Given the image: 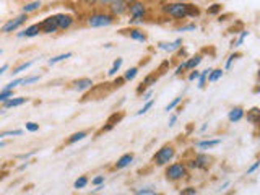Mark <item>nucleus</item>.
<instances>
[{"label": "nucleus", "mask_w": 260, "mask_h": 195, "mask_svg": "<svg viewBox=\"0 0 260 195\" xmlns=\"http://www.w3.org/2000/svg\"><path fill=\"white\" fill-rule=\"evenodd\" d=\"M162 12H165L169 18L174 20H184L190 18V16L199 15V8L190 4H182V2H171L162 5Z\"/></svg>", "instance_id": "f257e3e1"}, {"label": "nucleus", "mask_w": 260, "mask_h": 195, "mask_svg": "<svg viewBox=\"0 0 260 195\" xmlns=\"http://www.w3.org/2000/svg\"><path fill=\"white\" fill-rule=\"evenodd\" d=\"M174 156H176L174 145H165V146H161L156 153H154L153 161H154V165H156V166H166L174 159Z\"/></svg>", "instance_id": "f03ea898"}, {"label": "nucleus", "mask_w": 260, "mask_h": 195, "mask_svg": "<svg viewBox=\"0 0 260 195\" xmlns=\"http://www.w3.org/2000/svg\"><path fill=\"white\" fill-rule=\"evenodd\" d=\"M116 20V16H112L111 13H104V12H98V13H93L88 16V26L91 28H104V26H111Z\"/></svg>", "instance_id": "7ed1b4c3"}, {"label": "nucleus", "mask_w": 260, "mask_h": 195, "mask_svg": "<svg viewBox=\"0 0 260 195\" xmlns=\"http://www.w3.org/2000/svg\"><path fill=\"white\" fill-rule=\"evenodd\" d=\"M187 177V166L185 162H173L166 168V179L171 182L182 181Z\"/></svg>", "instance_id": "20e7f679"}, {"label": "nucleus", "mask_w": 260, "mask_h": 195, "mask_svg": "<svg viewBox=\"0 0 260 195\" xmlns=\"http://www.w3.org/2000/svg\"><path fill=\"white\" fill-rule=\"evenodd\" d=\"M146 5L142 2H132L128 5V13H130V24H137V23H143L146 18Z\"/></svg>", "instance_id": "39448f33"}, {"label": "nucleus", "mask_w": 260, "mask_h": 195, "mask_svg": "<svg viewBox=\"0 0 260 195\" xmlns=\"http://www.w3.org/2000/svg\"><path fill=\"white\" fill-rule=\"evenodd\" d=\"M26 20H28V15H24V13H21L20 16H16V18H13V20H8L2 26V32H13V31H16L20 26H23V24L26 23Z\"/></svg>", "instance_id": "423d86ee"}, {"label": "nucleus", "mask_w": 260, "mask_h": 195, "mask_svg": "<svg viewBox=\"0 0 260 195\" xmlns=\"http://www.w3.org/2000/svg\"><path fill=\"white\" fill-rule=\"evenodd\" d=\"M202 60H203V57H202L200 54L193 55V57H190V59H187L184 63L179 65V67L176 69V72H174V73H176V75H181V73H182L184 70H193V69H197Z\"/></svg>", "instance_id": "0eeeda50"}, {"label": "nucleus", "mask_w": 260, "mask_h": 195, "mask_svg": "<svg viewBox=\"0 0 260 195\" xmlns=\"http://www.w3.org/2000/svg\"><path fill=\"white\" fill-rule=\"evenodd\" d=\"M106 5H111L109 10H111V15L112 16H120L124 15L125 12H128V5L124 0H114V2H104Z\"/></svg>", "instance_id": "6e6552de"}, {"label": "nucleus", "mask_w": 260, "mask_h": 195, "mask_svg": "<svg viewBox=\"0 0 260 195\" xmlns=\"http://www.w3.org/2000/svg\"><path fill=\"white\" fill-rule=\"evenodd\" d=\"M41 28H43L44 35H54V32L59 31V24H57V18L55 15L47 16L43 21H41Z\"/></svg>", "instance_id": "1a4fd4ad"}, {"label": "nucleus", "mask_w": 260, "mask_h": 195, "mask_svg": "<svg viewBox=\"0 0 260 195\" xmlns=\"http://www.w3.org/2000/svg\"><path fill=\"white\" fill-rule=\"evenodd\" d=\"M158 47L161 49V51H165V52H176V51H179V49L182 47V39L177 38L174 41H168V43H159Z\"/></svg>", "instance_id": "9d476101"}, {"label": "nucleus", "mask_w": 260, "mask_h": 195, "mask_svg": "<svg viewBox=\"0 0 260 195\" xmlns=\"http://www.w3.org/2000/svg\"><path fill=\"white\" fill-rule=\"evenodd\" d=\"M210 161H211V158L208 156V154H197L195 159L190 162V166L195 168V169H203V171H205L210 166Z\"/></svg>", "instance_id": "9b49d317"}, {"label": "nucleus", "mask_w": 260, "mask_h": 195, "mask_svg": "<svg viewBox=\"0 0 260 195\" xmlns=\"http://www.w3.org/2000/svg\"><path fill=\"white\" fill-rule=\"evenodd\" d=\"M57 18V24H59V29H69L72 24H73V16L69 13H57L55 15Z\"/></svg>", "instance_id": "f8f14e48"}, {"label": "nucleus", "mask_w": 260, "mask_h": 195, "mask_svg": "<svg viewBox=\"0 0 260 195\" xmlns=\"http://www.w3.org/2000/svg\"><path fill=\"white\" fill-rule=\"evenodd\" d=\"M93 80L91 78H78L73 81V89H77V91H86V89H91L93 88Z\"/></svg>", "instance_id": "ddd939ff"}, {"label": "nucleus", "mask_w": 260, "mask_h": 195, "mask_svg": "<svg viewBox=\"0 0 260 195\" xmlns=\"http://www.w3.org/2000/svg\"><path fill=\"white\" fill-rule=\"evenodd\" d=\"M39 32H43V28H41V23L31 24L26 29H23L21 32H18V38H35Z\"/></svg>", "instance_id": "4468645a"}, {"label": "nucleus", "mask_w": 260, "mask_h": 195, "mask_svg": "<svg viewBox=\"0 0 260 195\" xmlns=\"http://www.w3.org/2000/svg\"><path fill=\"white\" fill-rule=\"evenodd\" d=\"M135 156H134V153H124L122 156L117 159V162L114 165V168L116 169H125L127 166H130L134 162Z\"/></svg>", "instance_id": "2eb2a0df"}, {"label": "nucleus", "mask_w": 260, "mask_h": 195, "mask_svg": "<svg viewBox=\"0 0 260 195\" xmlns=\"http://www.w3.org/2000/svg\"><path fill=\"white\" fill-rule=\"evenodd\" d=\"M219 143H221L219 138H207V140L197 142V143H195V146H197L199 150H210V148H215V146H218Z\"/></svg>", "instance_id": "dca6fc26"}, {"label": "nucleus", "mask_w": 260, "mask_h": 195, "mask_svg": "<svg viewBox=\"0 0 260 195\" xmlns=\"http://www.w3.org/2000/svg\"><path fill=\"white\" fill-rule=\"evenodd\" d=\"M244 116H246V112H244L242 108H233L230 112H228V119L231 122H239L244 119Z\"/></svg>", "instance_id": "f3484780"}, {"label": "nucleus", "mask_w": 260, "mask_h": 195, "mask_svg": "<svg viewBox=\"0 0 260 195\" xmlns=\"http://www.w3.org/2000/svg\"><path fill=\"white\" fill-rule=\"evenodd\" d=\"M128 36L130 39H134V41H138V43H146V35L142 31V29H138V28H134V29H130L128 31Z\"/></svg>", "instance_id": "a211bd4d"}, {"label": "nucleus", "mask_w": 260, "mask_h": 195, "mask_svg": "<svg viewBox=\"0 0 260 195\" xmlns=\"http://www.w3.org/2000/svg\"><path fill=\"white\" fill-rule=\"evenodd\" d=\"M26 101H28V98H13V100H10L8 103L2 104V108H4V109H8V108H18V106H23Z\"/></svg>", "instance_id": "6ab92c4d"}, {"label": "nucleus", "mask_w": 260, "mask_h": 195, "mask_svg": "<svg viewBox=\"0 0 260 195\" xmlns=\"http://www.w3.org/2000/svg\"><path fill=\"white\" fill-rule=\"evenodd\" d=\"M156 80H158V77H156V75H148V77H145V78H143V81H142V86H138L137 91H138V93H142L143 89L150 88L153 83H156Z\"/></svg>", "instance_id": "aec40b11"}, {"label": "nucleus", "mask_w": 260, "mask_h": 195, "mask_svg": "<svg viewBox=\"0 0 260 195\" xmlns=\"http://www.w3.org/2000/svg\"><path fill=\"white\" fill-rule=\"evenodd\" d=\"M88 137V132H85V130H80V132H75L73 135H70V138L67 140L69 145H73V143H77V142H81L83 138Z\"/></svg>", "instance_id": "412c9836"}, {"label": "nucleus", "mask_w": 260, "mask_h": 195, "mask_svg": "<svg viewBox=\"0 0 260 195\" xmlns=\"http://www.w3.org/2000/svg\"><path fill=\"white\" fill-rule=\"evenodd\" d=\"M41 7H43V4H41V2H28V4H24V7H23V13L24 15L32 13V12L39 10Z\"/></svg>", "instance_id": "4be33fe9"}, {"label": "nucleus", "mask_w": 260, "mask_h": 195, "mask_svg": "<svg viewBox=\"0 0 260 195\" xmlns=\"http://www.w3.org/2000/svg\"><path fill=\"white\" fill-rule=\"evenodd\" d=\"M122 63H124V59H122V57H117L116 60H114V63H112V67L109 69V72H108V75L109 77H114L116 75V73L120 70V67H122Z\"/></svg>", "instance_id": "5701e85b"}, {"label": "nucleus", "mask_w": 260, "mask_h": 195, "mask_svg": "<svg viewBox=\"0 0 260 195\" xmlns=\"http://www.w3.org/2000/svg\"><path fill=\"white\" fill-rule=\"evenodd\" d=\"M73 54L72 52H65V54H59V55H55V57H52V59H49V65H55V63H59V62H62V60H67V59H70Z\"/></svg>", "instance_id": "b1692460"}, {"label": "nucleus", "mask_w": 260, "mask_h": 195, "mask_svg": "<svg viewBox=\"0 0 260 195\" xmlns=\"http://www.w3.org/2000/svg\"><path fill=\"white\" fill-rule=\"evenodd\" d=\"M23 83H24V78H15V80L10 81V83H7L2 89H7V91H13L16 86H20Z\"/></svg>", "instance_id": "393cba45"}, {"label": "nucleus", "mask_w": 260, "mask_h": 195, "mask_svg": "<svg viewBox=\"0 0 260 195\" xmlns=\"http://www.w3.org/2000/svg\"><path fill=\"white\" fill-rule=\"evenodd\" d=\"M35 63V60H28V62H23L21 65H18V67H15L13 69V72H12V75H18V73H21V72H24V70H28L31 65Z\"/></svg>", "instance_id": "a878e982"}, {"label": "nucleus", "mask_w": 260, "mask_h": 195, "mask_svg": "<svg viewBox=\"0 0 260 195\" xmlns=\"http://www.w3.org/2000/svg\"><path fill=\"white\" fill-rule=\"evenodd\" d=\"M213 72V69H207V70H203L202 72V75L199 78V88H205V83H207V80L210 77V73Z\"/></svg>", "instance_id": "bb28decb"}, {"label": "nucleus", "mask_w": 260, "mask_h": 195, "mask_svg": "<svg viewBox=\"0 0 260 195\" xmlns=\"http://www.w3.org/2000/svg\"><path fill=\"white\" fill-rule=\"evenodd\" d=\"M223 73H224V70H221V69H215L213 72L210 73L208 81H210V83H215V81H218L219 78L223 77Z\"/></svg>", "instance_id": "cd10ccee"}, {"label": "nucleus", "mask_w": 260, "mask_h": 195, "mask_svg": "<svg viewBox=\"0 0 260 195\" xmlns=\"http://www.w3.org/2000/svg\"><path fill=\"white\" fill-rule=\"evenodd\" d=\"M88 177L86 176H80L75 182H73V187H75V189H85V187L88 185Z\"/></svg>", "instance_id": "c85d7f7f"}, {"label": "nucleus", "mask_w": 260, "mask_h": 195, "mask_svg": "<svg viewBox=\"0 0 260 195\" xmlns=\"http://www.w3.org/2000/svg\"><path fill=\"white\" fill-rule=\"evenodd\" d=\"M137 75H138V67H132L124 73V78H125V81H132V80H135Z\"/></svg>", "instance_id": "c756f323"}, {"label": "nucleus", "mask_w": 260, "mask_h": 195, "mask_svg": "<svg viewBox=\"0 0 260 195\" xmlns=\"http://www.w3.org/2000/svg\"><path fill=\"white\" fill-rule=\"evenodd\" d=\"M10 100H13V91H7V89H2V91H0V103L5 104Z\"/></svg>", "instance_id": "7c9ffc66"}, {"label": "nucleus", "mask_w": 260, "mask_h": 195, "mask_svg": "<svg viewBox=\"0 0 260 195\" xmlns=\"http://www.w3.org/2000/svg\"><path fill=\"white\" fill-rule=\"evenodd\" d=\"M23 134V130H20V128H15V130H7V132H2V134H0V138H2V140H4V138H7V137H20Z\"/></svg>", "instance_id": "2f4dec72"}, {"label": "nucleus", "mask_w": 260, "mask_h": 195, "mask_svg": "<svg viewBox=\"0 0 260 195\" xmlns=\"http://www.w3.org/2000/svg\"><path fill=\"white\" fill-rule=\"evenodd\" d=\"M135 195H161V193L156 192V190H153V189H148V187H145V189L135 190Z\"/></svg>", "instance_id": "473e14b6"}, {"label": "nucleus", "mask_w": 260, "mask_h": 195, "mask_svg": "<svg viewBox=\"0 0 260 195\" xmlns=\"http://www.w3.org/2000/svg\"><path fill=\"white\" fill-rule=\"evenodd\" d=\"M153 104H154V101L151 100V101H148V103H145V106L140 109V111H137V116H143V114H146L148 112L151 108H153Z\"/></svg>", "instance_id": "72a5a7b5"}, {"label": "nucleus", "mask_w": 260, "mask_h": 195, "mask_svg": "<svg viewBox=\"0 0 260 195\" xmlns=\"http://www.w3.org/2000/svg\"><path fill=\"white\" fill-rule=\"evenodd\" d=\"M181 101H182V98H181V96L174 98V100H173V101H171V103H169V104L166 106V109H165V111H166V112H171V111H173V109H174L176 106H177L179 103H181Z\"/></svg>", "instance_id": "f704fd0d"}, {"label": "nucleus", "mask_w": 260, "mask_h": 195, "mask_svg": "<svg viewBox=\"0 0 260 195\" xmlns=\"http://www.w3.org/2000/svg\"><path fill=\"white\" fill-rule=\"evenodd\" d=\"M24 128H26L28 132L35 134L39 130V124H36V122H26V124H24Z\"/></svg>", "instance_id": "c9c22d12"}, {"label": "nucleus", "mask_w": 260, "mask_h": 195, "mask_svg": "<svg viewBox=\"0 0 260 195\" xmlns=\"http://www.w3.org/2000/svg\"><path fill=\"white\" fill-rule=\"evenodd\" d=\"M238 57H239V54H231L230 57H228V60H226L224 69H226V70H230V69H231V65H233V62H234L236 59H238Z\"/></svg>", "instance_id": "e433bc0d"}, {"label": "nucleus", "mask_w": 260, "mask_h": 195, "mask_svg": "<svg viewBox=\"0 0 260 195\" xmlns=\"http://www.w3.org/2000/svg\"><path fill=\"white\" fill-rule=\"evenodd\" d=\"M247 36H249V31H242V32H241V36H239V39H238V41H236V43H233V46H234V47H238V46H241V44L244 43V39H246Z\"/></svg>", "instance_id": "4c0bfd02"}, {"label": "nucleus", "mask_w": 260, "mask_h": 195, "mask_svg": "<svg viewBox=\"0 0 260 195\" xmlns=\"http://www.w3.org/2000/svg\"><path fill=\"white\" fill-rule=\"evenodd\" d=\"M200 75H202V72H199V70H192V72L189 73V77H187V80H189V81H195V80H199V78H200Z\"/></svg>", "instance_id": "58836bf2"}, {"label": "nucleus", "mask_w": 260, "mask_h": 195, "mask_svg": "<svg viewBox=\"0 0 260 195\" xmlns=\"http://www.w3.org/2000/svg\"><path fill=\"white\" fill-rule=\"evenodd\" d=\"M104 181H106L104 176H96V177H93V179H91V184L98 187V185H103V184H104Z\"/></svg>", "instance_id": "ea45409f"}, {"label": "nucleus", "mask_w": 260, "mask_h": 195, "mask_svg": "<svg viewBox=\"0 0 260 195\" xmlns=\"http://www.w3.org/2000/svg\"><path fill=\"white\" fill-rule=\"evenodd\" d=\"M41 75H32V77H28L24 78V83L23 85H31V83H36V81H39Z\"/></svg>", "instance_id": "a19ab883"}, {"label": "nucleus", "mask_w": 260, "mask_h": 195, "mask_svg": "<svg viewBox=\"0 0 260 195\" xmlns=\"http://www.w3.org/2000/svg\"><path fill=\"white\" fill-rule=\"evenodd\" d=\"M195 29H197V24H185V26H181V28H179V31H181V32H184V31H195Z\"/></svg>", "instance_id": "79ce46f5"}, {"label": "nucleus", "mask_w": 260, "mask_h": 195, "mask_svg": "<svg viewBox=\"0 0 260 195\" xmlns=\"http://www.w3.org/2000/svg\"><path fill=\"white\" fill-rule=\"evenodd\" d=\"M195 193H197V189H193V187H187V189L181 190V195H195Z\"/></svg>", "instance_id": "37998d69"}, {"label": "nucleus", "mask_w": 260, "mask_h": 195, "mask_svg": "<svg viewBox=\"0 0 260 195\" xmlns=\"http://www.w3.org/2000/svg\"><path fill=\"white\" fill-rule=\"evenodd\" d=\"M219 10H221V5H219V4H215V5H211V8H208V13L215 15V13H218Z\"/></svg>", "instance_id": "c03bdc74"}, {"label": "nucleus", "mask_w": 260, "mask_h": 195, "mask_svg": "<svg viewBox=\"0 0 260 195\" xmlns=\"http://www.w3.org/2000/svg\"><path fill=\"white\" fill-rule=\"evenodd\" d=\"M36 151H38V150H31L29 153H23V154H18V158H20V159H28V158H31V156H32V154H36Z\"/></svg>", "instance_id": "a18cd8bd"}, {"label": "nucleus", "mask_w": 260, "mask_h": 195, "mask_svg": "<svg viewBox=\"0 0 260 195\" xmlns=\"http://www.w3.org/2000/svg\"><path fill=\"white\" fill-rule=\"evenodd\" d=\"M258 168H260V161H255L254 165H252V166L247 169V174H252V173H254V171H257Z\"/></svg>", "instance_id": "49530a36"}, {"label": "nucleus", "mask_w": 260, "mask_h": 195, "mask_svg": "<svg viewBox=\"0 0 260 195\" xmlns=\"http://www.w3.org/2000/svg\"><path fill=\"white\" fill-rule=\"evenodd\" d=\"M151 96H153V89H148L145 94H143V101L145 103H148V101H151Z\"/></svg>", "instance_id": "de8ad7c7"}, {"label": "nucleus", "mask_w": 260, "mask_h": 195, "mask_svg": "<svg viewBox=\"0 0 260 195\" xmlns=\"http://www.w3.org/2000/svg\"><path fill=\"white\" fill-rule=\"evenodd\" d=\"M176 120H177V114H173V116L169 117V122H168V125H169V127H174Z\"/></svg>", "instance_id": "09e8293b"}, {"label": "nucleus", "mask_w": 260, "mask_h": 195, "mask_svg": "<svg viewBox=\"0 0 260 195\" xmlns=\"http://www.w3.org/2000/svg\"><path fill=\"white\" fill-rule=\"evenodd\" d=\"M124 83H125V78L124 77H119V78H116V81H114V85H116V86H122Z\"/></svg>", "instance_id": "8fccbe9b"}, {"label": "nucleus", "mask_w": 260, "mask_h": 195, "mask_svg": "<svg viewBox=\"0 0 260 195\" xmlns=\"http://www.w3.org/2000/svg\"><path fill=\"white\" fill-rule=\"evenodd\" d=\"M7 70H8V63H4V65H2V69H0V75H4V73H5Z\"/></svg>", "instance_id": "3c124183"}, {"label": "nucleus", "mask_w": 260, "mask_h": 195, "mask_svg": "<svg viewBox=\"0 0 260 195\" xmlns=\"http://www.w3.org/2000/svg\"><path fill=\"white\" fill-rule=\"evenodd\" d=\"M28 166H29V162H28V161H26V162H23V165H21V166L18 168V171H23V169H26Z\"/></svg>", "instance_id": "603ef678"}, {"label": "nucleus", "mask_w": 260, "mask_h": 195, "mask_svg": "<svg viewBox=\"0 0 260 195\" xmlns=\"http://www.w3.org/2000/svg\"><path fill=\"white\" fill-rule=\"evenodd\" d=\"M255 93H260V86H258V88L255 89Z\"/></svg>", "instance_id": "864d4df0"}, {"label": "nucleus", "mask_w": 260, "mask_h": 195, "mask_svg": "<svg viewBox=\"0 0 260 195\" xmlns=\"http://www.w3.org/2000/svg\"><path fill=\"white\" fill-rule=\"evenodd\" d=\"M258 78H260V72H258Z\"/></svg>", "instance_id": "5fc2aeb1"}]
</instances>
